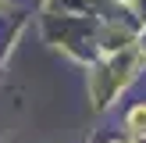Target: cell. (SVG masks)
Returning <instances> with one entry per match:
<instances>
[{"label": "cell", "instance_id": "obj_1", "mask_svg": "<svg viewBox=\"0 0 146 143\" xmlns=\"http://www.w3.org/2000/svg\"><path fill=\"white\" fill-rule=\"evenodd\" d=\"M132 125L139 129V132H146V107H139V111H132Z\"/></svg>", "mask_w": 146, "mask_h": 143}]
</instances>
